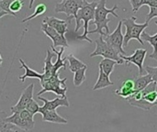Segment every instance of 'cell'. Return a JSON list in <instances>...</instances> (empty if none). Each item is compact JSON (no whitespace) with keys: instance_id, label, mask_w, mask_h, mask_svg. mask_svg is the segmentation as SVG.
<instances>
[{"instance_id":"obj_1","label":"cell","mask_w":157,"mask_h":132,"mask_svg":"<svg viewBox=\"0 0 157 132\" xmlns=\"http://www.w3.org/2000/svg\"><path fill=\"white\" fill-rule=\"evenodd\" d=\"M107 0H99L98 2V6L95 10V18L93 22H90V24L96 25V28L94 30H88V34H94L98 33L103 37H106L108 34H109V22L110 19L108 17V15L111 14L115 17H119V15L116 13V10L118 9V5L115 4L113 7L108 8L106 6Z\"/></svg>"},{"instance_id":"obj_2","label":"cell","mask_w":157,"mask_h":132,"mask_svg":"<svg viewBox=\"0 0 157 132\" xmlns=\"http://www.w3.org/2000/svg\"><path fill=\"white\" fill-rule=\"evenodd\" d=\"M126 100L132 107L145 111L150 110L157 105V84L152 82L144 89L136 92Z\"/></svg>"},{"instance_id":"obj_3","label":"cell","mask_w":157,"mask_h":132,"mask_svg":"<svg viewBox=\"0 0 157 132\" xmlns=\"http://www.w3.org/2000/svg\"><path fill=\"white\" fill-rule=\"evenodd\" d=\"M98 6L97 1L93 2H87L86 0L84 2V5L79 8L77 11L75 19V31L77 32L79 28L84 26V33L80 36H77L76 38L80 40H86L88 42H92V40L87 37L88 35V26L90 24V21H93L95 18V10Z\"/></svg>"},{"instance_id":"obj_4","label":"cell","mask_w":157,"mask_h":132,"mask_svg":"<svg viewBox=\"0 0 157 132\" xmlns=\"http://www.w3.org/2000/svg\"><path fill=\"white\" fill-rule=\"evenodd\" d=\"M123 25L126 28V33L123 36V47L128 46L129 42L132 40H138L142 45H144V42L142 39V33L144 31V29L149 26V22H144L142 24L136 23L137 17H131L129 18L121 19Z\"/></svg>"},{"instance_id":"obj_5","label":"cell","mask_w":157,"mask_h":132,"mask_svg":"<svg viewBox=\"0 0 157 132\" xmlns=\"http://www.w3.org/2000/svg\"><path fill=\"white\" fill-rule=\"evenodd\" d=\"M66 80L67 78L60 79L59 74H56L50 76L47 79L40 81L42 89L38 93V96H41L46 92H52L55 95H57L59 97L66 96V91H67V87L65 85Z\"/></svg>"},{"instance_id":"obj_6","label":"cell","mask_w":157,"mask_h":132,"mask_svg":"<svg viewBox=\"0 0 157 132\" xmlns=\"http://www.w3.org/2000/svg\"><path fill=\"white\" fill-rule=\"evenodd\" d=\"M95 43H96V49L89 55L91 58L96 57V56H102L103 58H109V59L115 60L119 62V64L124 63V60L110 45H109L108 42L105 41L103 36L100 35L95 40Z\"/></svg>"},{"instance_id":"obj_7","label":"cell","mask_w":157,"mask_h":132,"mask_svg":"<svg viewBox=\"0 0 157 132\" xmlns=\"http://www.w3.org/2000/svg\"><path fill=\"white\" fill-rule=\"evenodd\" d=\"M86 0H63L61 3H57L54 7L56 13H64L68 17H75L79 8L84 5ZM35 0H29V8H31Z\"/></svg>"},{"instance_id":"obj_8","label":"cell","mask_w":157,"mask_h":132,"mask_svg":"<svg viewBox=\"0 0 157 132\" xmlns=\"http://www.w3.org/2000/svg\"><path fill=\"white\" fill-rule=\"evenodd\" d=\"M122 20H121L118 23V26L116 28V29L111 33V34H108L105 38V41L109 43V45H110L120 55H126L125 51L123 50V34L121 31V28H122Z\"/></svg>"},{"instance_id":"obj_9","label":"cell","mask_w":157,"mask_h":132,"mask_svg":"<svg viewBox=\"0 0 157 132\" xmlns=\"http://www.w3.org/2000/svg\"><path fill=\"white\" fill-rule=\"evenodd\" d=\"M41 31L52 40L53 46L55 48L56 47H64V48H67L69 46L65 36L60 34L56 29H54L52 27L49 26L45 22H42L41 23Z\"/></svg>"},{"instance_id":"obj_10","label":"cell","mask_w":157,"mask_h":132,"mask_svg":"<svg viewBox=\"0 0 157 132\" xmlns=\"http://www.w3.org/2000/svg\"><path fill=\"white\" fill-rule=\"evenodd\" d=\"M33 92H34V84H30L23 90L17 104L15 106L11 107V108H10L11 112L15 113V112H19V111L25 109L27 107L28 104L31 101V99H33Z\"/></svg>"},{"instance_id":"obj_11","label":"cell","mask_w":157,"mask_h":132,"mask_svg":"<svg viewBox=\"0 0 157 132\" xmlns=\"http://www.w3.org/2000/svg\"><path fill=\"white\" fill-rule=\"evenodd\" d=\"M147 54V50L144 49H137L134 51L133 54L131 56L126 55H121V57L124 60V62L126 63H133L135 64L139 69V74L143 75L144 71V62Z\"/></svg>"},{"instance_id":"obj_12","label":"cell","mask_w":157,"mask_h":132,"mask_svg":"<svg viewBox=\"0 0 157 132\" xmlns=\"http://www.w3.org/2000/svg\"><path fill=\"white\" fill-rule=\"evenodd\" d=\"M38 99L43 102V106L40 107L39 113L44 110H56L59 107H68L70 106L67 96L64 97H56L53 100H48L44 97H41L40 96H38Z\"/></svg>"},{"instance_id":"obj_13","label":"cell","mask_w":157,"mask_h":132,"mask_svg":"<svg viewBox=\"0 0 157 132\" xmlns=\"http://www.w3.org/2000/svg\"><path fill=\"white\" fill-rule=\"evenodd\" d=\"M6 122L10 123L12 125H14L15 127L23 130H31L34 128L35 125V121H29L27 119H25L24 118H22L19 115V112H15L12 113L11 116L6 117Z\"/></svg>"},{"instance_id":"obj_14","label":"cell","mask_w":157,"mask_h":132,"mask_svg":"<svg viewBox=\"0 0 157 132\" xmlns=\"http://www.w3.org/2000/svg\"><path fill=\"white\" fill-rule=\"evenodd\" d=\"M71 20V17H67V19H60L54 17H45L42 22H45L49 26L52 27L60 34L65 35V33L68 31V25L70 24Z\"/></svg>"},{"instance_id":"obj_15","label":"cell","mask_w":157,"mask_h":132,"mask_svg":"<svg viewBox=\"0 0 157 132\" xmlns=\"http://www.w3.org/2000/svg\"><path fill=\"white\" fill-rule=\"evenodd\" d=\"M135 89H134V80L132 79H127L125 80L121 85L115 90V94L121 97H123L125 99L129 98L131 96L135 94Z\"/></svg>"},{"instance_id":"obj_16","label":"cell","mask_w":157,"mask_h":132,"mask_svg":"<svg viewBox=\"0 0 157 132\" xmlns=\"http://www.w3.org/2000/svg\"><path fill=\"white\" fill-rule=\"evenodd\" d=\"M57 54L52 51H47V53H46V57H45V60H44V67H43V74H42V78L40 80V81H42L44 79H47L49 78L50 76L53 75V74H56L53 73V63L52 62V58H54ZM58 74V73H57Z\"/></svg>"},{"instance_id":"obj_17","label":"cell","mask_w":157,"mask_h":132,"mask_svg":"<svg viewBox=\"0 0 157 132\" xmlns=\"http://www.w3.org/2000/svg\"><path fill=\"white\" fill-rule=\"evenodd\" d=\"M42 116V120L44 122H51L56 124H67L68 121L64 118L61 117L56 110H44L40 112Z\"/></svg>"},{"instance_id":"obj_18","label":"cell","mask_w":157,"mask_h":132,"mask_svg":"<svg viewBox=\"0 0 157 132\" xmlns=\"http://www.w3.org/2000/svg\"><path fill=\"white\" fill-rule=\"evenodd\" d=\"M113 85V82L110 81L109 76L102 70L101 67H98V78L97 83L95 84L93 90L97 91V90H100L103 88H106L108 86Z\"/></svg>"},{"instance_id":"obj_19","label":"cell","mask_w":157,"mask_h":132,"mask_svg":"<svg viewBox=\"0 0 157 132\" xmlns=\"http://www.w3.org/2000/svg\"><path fill=\"white\" fill-rule=\"evenodd\" d=\"M18 62H19L20 64H21L20 68L25 69V74H24L22 76H19V77H18V80H19V81H21V82L23 83V82H25V79H26V78H37V79H39V80H40V79L42 78V74H40V73H38V72L32 70L31 68H29V67L26 64V62H25L21 58L18 59Z\"/></svg>"},{"instance_id":"obj_20","label":"cell","mask_w":157,"mask_h":132,"mask_svg":"<svg viewBox=\"0 0 157 132\" xmlns=\"http://www.w3.org/2000/svg\"><path fill=\"white\" fill-rule=\"evenodd\" d=\"M157 26V21L155 22ZM142 39L144 40V41H147L148 43L151 44V46L153 47L154 49V51L152 54H150V58L151 59H154V60H156L157 61V33L155 35H150L148 34L147 32L144 31L142 33Z\"/></svg>"},{"instance_id":"obj_21","label":"cell","mask_w":157,"mask_h":132,"mask_svg":"<svg viewBox=\"0 0 157 132\" xmlns=\"http://www.w3.org/2000/svg\"><path fill=\"white\" fill-rule=\"evenodd\" d=\"M152 82H154V81L152 79V76L149 74H147L145 75H140L139 77H137L134 80V89H135V92H138V91H141V90L144 89Z\"/></svg>"},{"instance_id":"obj_22","label":"cell","mask_w":157,"mask_h":132,"mask_svg":"<svg viewBox=\"0 0 157 132\" xmlns=\"http://www.w3.org/2000/svg\"><path fill=\"white\" fill-rule=\"evenodd\" d=\"M66 60L67 62H69V69L72 73H75L76 72L77 70L81 69V68H84V67H86L87 65L86 63H84L83 62H81L79 59H77L74 54H69L67 55L66 57Z\"/></svg>"},{"instance_id":"obj_23","label":"cell","mask_w":157,"mask_h":132,"mask_svg":"<svg viewBox=\"0 0 157 132\" xmlns=\"http://www.w3.org/2000/svg\"><path fill=\"white\" fill-rule=\"evenodd\" d=\"M119 64V62L115 60L112 59H109V58H104L99 63H98V67H101L102 70L109 75L110 76V74H112L115 65Z\"/></svg>"},{"instance_id":"obj_24","label":"cell","mask_w":157,"mask_h":132,"mask_svg":"<svg viewBox=\"0 0 157 132\" xmlns=\"http://www.w3.org/2000/svg\"><path fill=\"white\" fill-rule=\"evenodd\" d=\"M7 115L4 111H0V132H17V130L15 129V126L6 122Z\"/></svg>"},{"instance_id":"obj_25","label":"cell","mask_w":157,"mask_h":132,"mask_svg":"<svg viewBox=\"0 0 157 132\" xmlns=\"http://www.w3.org/2000/svg\"><path fill=\"white\" fill-rule=\"evenodd\" d=\"M86 69H87V66L81 68V69H79L74 73V85H75V86H76V87L80 86L86 80Z\"/></svg>"},{"instance_id":"obj_26","label":"cell","mask_w":157,"mask_h":132,"mask_svg":"<svg viewBox=\"0 0 157 132\" xmlns=\"http://www.w3.org/2000/svg\"><path fill=\"white\" fill-rule=\"evenodd\" d=\"M46 9H47L46 5H44V4H42V3L37 5L36 7H35V10H34V12H33V14L30 15V16H29V17H25L24 19H22L21 22H22V23L28 22V21H29V20H31V19H33V18H35V17H37L42 15V14H44V13L46 12Z\"/></svg>"},{"instance_id":"obj_27","label":"cell","mask_w":157,"mask_h":132,"mask_svg":"<svg viewBox=\"0 0 157 132\" xmlns=\"http://www.w3.org/2000/svg\"><path fill=\"white\" fill-rule=\"evenodd\" d=\"M24 6V2L23 0H14L11 5H10V11L13 12L14 14H17V12H19Z\"/></svg>"},{"instance_id":"obj_28","label":"cell","mask_w":157,"mask_h":132,"mask_svg":"<svg viewBox=\"0 0 157 132\" xmlns=\"http://www.w3.org/2000/svg\"><path fill=\"white\" fill-rule=\"evenodd\" d=\"M13 1H14V0H1V1H0V9H1V10H4V11H6V12H7L9 16L17 17V15L14 14L13 12H11V11H10V8H9L11 3H12Z\"/></svg>"},{"instance_id":"obj_29","label":"cell","mask_w":157,"mask_h":132,"mask_svg":"<svg viewBox=\"0 0 157 132\" xmlns=\"http://www.w3.org/2000/svg\"><path fill=\"white\" fill-rule=\"evenodd\" d=\"M26 109H28L31 114L35 115L37 113H39V110H40V106L39 104L34 100V99H31V101L28 104Z\"/></svg>"},{"instance_id":"obj_30","label":"cell","mask_w":157,"mask_h":132,"mask_svg":"<svg viewBox=\"0 0 157 132\" xmlns=\"http://www.w3.org/2000/svg\"><path fill=\"white\" fill-rule=\"evenodd\" d=\"M131 6H132V9L133 13H137L139 11V9L144 6V0H129Z\"/></svg>"},{"instance_id":"obj_31","label":"cell","mask_w":157,"mask_h":132,"mask_svg":"<svg viewBox=\"0 0 157 132\" xmlns=\"http://www.w3.org/2000/svg\"><path fill=\"white\" fill-rule=\"evenodd\" d=\"M145 71H146L147 74H149L152 76L153 81L157 84V66L156 67H153V66H150V65L146 66Z\"/></svg>"},{"instance_id":"obj_32","label":"cell","mask_w":157,"mask_h":132,"mask_svg":"<svg viewBox=\"0 0 157 132\" xmlns=\"http://www.w3.org/2000/svg\"><path fill=\"white\" fill-rule=\"evenodd\" d=\"M154 17H157V7H150V12L146 15V22H149Z\"/></svg>"},{"instance_id":"obj_33","label":"cell","mask_w":157,"mask_h":132,"mask_svg":"<svg viewBox=\"0 0 157 132\" xmlns=\"http://www.w3.org/2000/svg\"><path fill=\"white\" fill-rule=\"evenodd\" d=\"M144 5L149 7H157V0H144Z\"/></svg>"},{"instance_id":"obj_34","label":"cell","mask_w":157,"mask_h":132,"mask_svg":"<svg viewBox=\"0 0 157 132\" xmlns=\"http://www.w3.org/2000/svg\"><path fill=\"white\" fill-rule=\"evenodd\" d=\"M5 16H9V15H8V13H7V12H6V11L1 10V9H0V18H1V17H5Z\"/></svg>"},{"instance_id":"obj_35","label":"cell","mask_w":157,"mask_h":132,"mask_svg":"<svg viewBox=\"0 0 157 132\" xmlns=\"http://www.w3.org/2000/svg\"><path fill=\"white\" fill-rule=\"evenodd\" d=\"M2 63H3V58L1 56V53H0V67L2 66Z\"/></svg>"},{"instance_id":"obj_36","label":"cell","mask_w":157,"mask_h":132,"mask_svg":"<svg viewBox=\"0 0 157 132\" xmlns=\"http://www.w3.org/2000/svg\"><path fill=\"white\" fill-rule=\"evenodd\" d=\"M0 1H1V0H0Z\"/></svg>"}]
</instances>
